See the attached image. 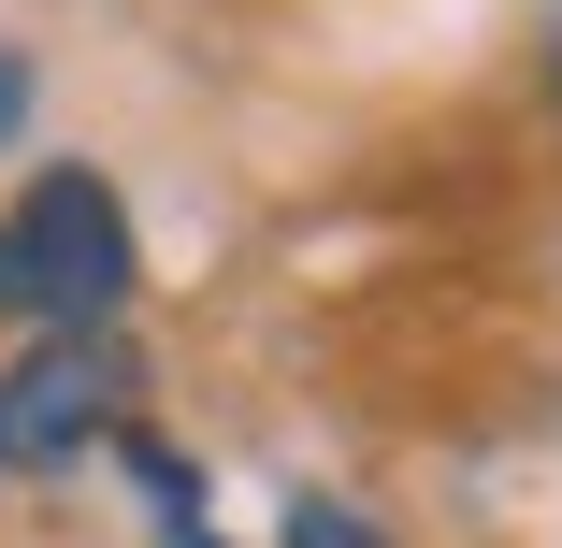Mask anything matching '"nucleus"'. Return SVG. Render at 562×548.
I'll return each instance as SVG.
<instances>
[{
	"label": "nucleus",
	"instance_id": "1",
	"mask_svg": "<svg viewBox=\"0 0 562 548\" xmlns=\"http://www.w3.org/2000/svg\"><path fill=\"white\" fill-rule=\"evenodd\" d=\"M131 303V216L101 174H44L15 216H0V317L30 333H87V317Z\"/></svg>",
	"mask_w": 562,
	"mask_h": 548
},
{
	"label": "nucleus",
	"instance_id": "2",
	"mask_svg": "<svg viewBox=\"0 0 562 548\" xmlns=\"http://www.w3.org/2000/svg\"><path fill=\"white\" fill-rule=\"evenodd\" d=\"M131 404H145V361L101 333V317L87 333H30L15 361H0V477H58L87 448H116Z\"/></svg>",
	"mask_w": 562,
	"mask_h": 548
},
{
	"label": "nucleus",
	"instance_id": "3",
	"mask_svg": "<svg viewBox=\"0 0 562 548\" xmlns=\"http://www.w3.org/2000/svg\"><path fill=\"white\" fill-rule=\"evenodd\" d=\"M289 548H390V534H375L361 505H317V491H303V505H289Z\"/></svg>",
	"mask_w": 562,
	"mask_h": 548
},
{
	"label": "nucleus",
	"instance_id": "4",
	"mask_svg": "<svg viewBox=\"0 0 562 548\" xmlns=\"http://www.w3.org/2000/svg\"><path fill=\"white\" fill-rule=\"evenodd\" d=\"M30 131V58H0V145Z\"/></svg>",
	"mask_w": 562,
	"mask_h": 548
},
{
	"label": "nucleus",
	"instance_id": "5",
	"mask_svg": "<svg viewBox=\"0 0 562 548\" xmlns=\"http://www.w3.org/2000/svg\"><path fill=\"white\" fill-rule=\"evenodd\" d=\"M548 101H562V0H548Z\"/></svg>",
	"mask_w": 562,
	"mask_h": 548
}]
</instances>
